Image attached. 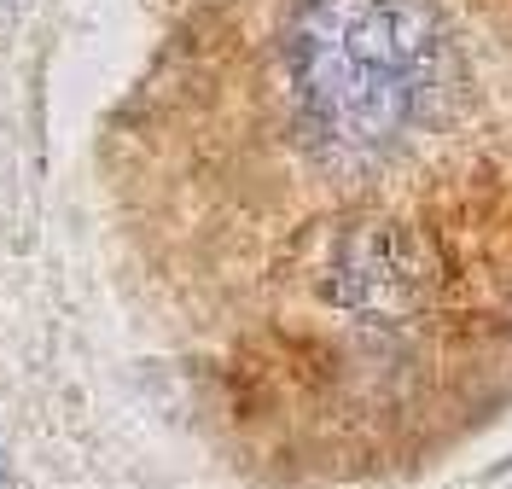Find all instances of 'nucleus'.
I'll use <instances>...</instances> for the list:
<instances>
[{
  "instance_id": "f257e3e1",
  "label": "nucleus",
  "mask_w": 512,
  "mask_h": 489,
  "mask_svg": "<svg viewBox=\"0 0 512 489\" xmlns=\"http://www.w3.org/2000/svg\"><path fill=\"white\" fill-rule=\"evenodd\" d=\"M291 94L338 158H379L443 82V30L425 0H297Z\"/></svg>"
}]
</instances>
